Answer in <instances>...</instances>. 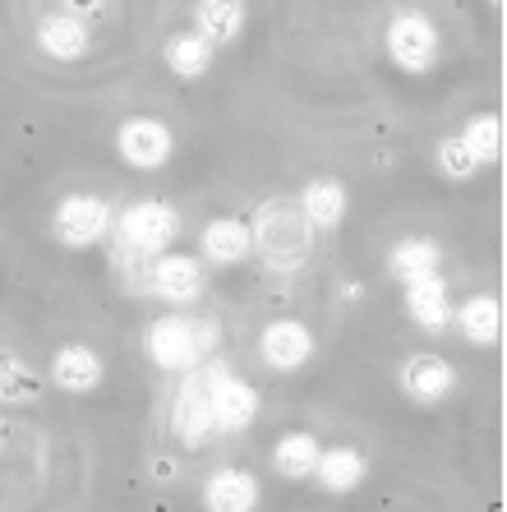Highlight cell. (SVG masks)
<instances>
[{
    "mask_svg": "<svg viewBox=\"0 0 507 512\" xmlns=\"http://www.w3.org/2000/svg\"><path fill=\"white\" fill-rule=\"evenodd\" d=\"M309 222L300 213L295 199H268L259 208V222L249 227V240L259 245V254L268 259V268L277 273H295L309 254Z\"/></svg>",
    "mask_w": 507,
    "mask_h": 512,
    "instance_id": "6da1fadb",
    "label": "cell"
},
{
    "mask_svg": "<svg viewBox=\"0 0 507 512\" xmlns=\"http://www.w3.org/2000/svg\"><path fill=\"white\" fill-rule=\"evenodd\" d=\"M213 342H217V323H189L180 314H166V319H157L148 328V356H153V365H162L171 374L199 370V356L213 351Z\"/></svg>",
    "mask_w": 507,
    "mask_h": 512,
    "instance_id": "7a4b0ae2",
    "label": "cell"
},
{
    "mask_svg": "<svg viewBox=\"0 0 507 512\" xmlns=\"http://www.w3.org/2000/svg\"><path fill=\"white\" fill-rule=\"evenodd\" d=\"M208 379V406H213V429L222 434H236V429H249L254 416H259V393L240 383L236 374L226 370V365H208L203 370Z\"/></svg>",
    "mask_w": 507,
    "mask_h": 512,
    "instance_id": "3957f363",
    "label": "cell"
},
{
    "mask_svg": "<svg viewBox=\"0 0 507 512\" xmlns=\"http://www.w3.org/2000/svg\"><path fill=\"white\" fill-rule=\"evenodd\" d=\"M388 56L397 60L401 70H411V74H425L434 70V60H438V28L429 14L420 10H406L397 14L388 24Z\"/></svg>",
    "mask_w": 507,
    "mask_h": 512,
    "instance_id": "277c9868",
    "label": "cell"
},
{
    "mask_svg": "<svg viewBox=\"0 0 507 512\" xmlns=\"http://www.w3.org/2000/svg\"><path fill=\"white\" fill-rule=\"evenodd\" d=\"M176 231H180V217H176V208L162 199H143V203H134V208H125V217H120V240L139 254L166 250V245L176 240Z\"/></svg>",
    "mask_w": 507,
    "mask_h": 512,
    "instance_id": "5b68a950",
    "label": "cell"
},
{
    "mask_svg": "<svg viewBox=\"0 0 507 512\" xmlns=\"http://www.w3.org/2000/svg\"><path fill=\"white\" fill-rule=\"evenodd\" d=\"M111 227V208L107 199H97V194H70V199L56 203V217H51V231H56L65 245H93L102 240Z\"/></svg>",
    "mask_w": 507,
    "mask_h": 512,
    "instance_id": "8992f818",
    "label": "cell"
},
{
    "mask_svg": "<svg viewBox=\"0 0 507 512\" xmlns=\"http://www.w3.org/2000/svg\"><path fill=\"white\" fill-rule=\"evenodd\" d=\"M116 148H120V157H125L130 167L157 171L166 157H171L176 139H171V130H166L162 120H153V116H130V120H125V125L116 130Z\"/></svg>",
    "mask_w": 507,
    "mask_h": 512,
    "instance_id": "52a82bcc",
    "label": "cell"
},
{
    "mask_svg": "<svg viewBox=\"0 0 507 512\" xmlns=\"http://www.w3.org/2000/svg\"><path fill=\"white\" fill-rule=\"evenodd\" d=\"M259 356H263V365H268V370H277V374H295L309 356H314V337H309L305 323L277 319V323H268V328H263V337H259Z\"/></svg>",
    "mask_w": 507,
    "mask_h": 512,
    "instance_id": "ba28073f",
    "label": "cell"
},
{
    "mask_svg": "<svg viewBox=\"0 0 507 512\" xmlns=\"http://www.w3.org/2000/svg\"><path fill=\"white\" fill-rule=\"evenodd\" d=\"M176 434L189 443V448H199V443L213 434V406H208V379H203V370H189L185 383H180V393H176Z\"/></svg>",
    "mask_w": 507,
    "mask_h": 512,
    "instance_id": "9c48e42d",
    "label": "cell"
},
{
    "mask_svg": "<svg viewBox=\"0 0 507 512\" xmlns=\"http://www.w3.org/2000/svg\"><path fill=\"white\" fill-rule=\"evenodd\" d=\"M406 314H411L425 333H443L452 319V305H448V282L438 273L429 277H415V282H406Z\"/></svg>",
    "mask_w": 507,
    "mask_h": 512,
    "instance_id": "30bf717a",
    "label": "cell"
},
{
    "mask_svg": "<svg viewBox=\"0 0 507 512\" xmlns=\"http://www.w3.org/2000/svg\"><path fill=\"white\" fill-rule=\"evenodd\" d=\"M203 508L208 512H254L259 508V480L236 466H222L208 485H203Z\"/></svg>",
    "mask_w": 507,
    "mask_h": 512,
    "instance_id": "8fae6325",
    "label": "cell"
},
{
    "mask_svg": "<svg viewBox=\"0 0 507 512\" xmlns=\"http://www.w3.org/2000/svg\"><path fill=\"white\" fill-rule=\"evenodd\" d=\"M153 291L171 305H189L203 291V268L189 254H162L153 263Z\"/></svg>",
    "mask_w": 507,
    "mask_h": 512,
    "instance_id": "7c38bea8",
    "label": "cell"
},
{
    "mask_svg": "<svg viewBox=\"0 0 507 512\" xmlns=\"http://www.w3.org/2000/svg\"><path fill=\"white\" fill-rule=\"evenodd\" d=\"M452 383H457V374H452V365L443 356H411L401 365V388L425 406L443 402L452 393Z\"/></svg>",
    "mask_w": 507,
    "mask_h": 512,
    "instance_id": "4fadbf2b",
    "label": "cell"
},
{
    "mask_svg": "<svg viewBox=\"0 0 507 512\" xmlns=\"http://www.w3.org/2000/svg\"><path fill=\"white\" fill-rule=\"evenodd\" d=\"M51 379H56V388H65V393H93L97 383H102V356H97L93 346H60L56 360H51Z\"/></svg>",
    "mask_w": 507,
    "mask_h": 512,
    "instance_id": "5bb4252c",
    "label": "cell"
},
{
    "mask_svg": "<svg viewBox=\"0 0 507 512\" xmlns=\"http://www.w3.org/2000/svg\"><path fill=\"white\" fill-rule=\"evenodd\" d=\"M37 42L51 60H79L88 56V24H79L70 14H47L37 24Z\"/></svg>",
    "mask_w": 507,
    "mask_h": 512,
    "instance_id": "9a60e30c",
    "label": "cell"
},
{
    "mask_svg": "<svg viewBox=\"0 0 507 512\" xmlns=\"http://www.w3.org/2000/svg\"><path fill=\"white\" fill-rule=\"evenodd\" d=\"M452 319H457L461 337L475 346H494L503 337V305L494 296H471Z\"/></svg>",
    "mask_w": 507,
    "mask_h": 512,
    "instance_id": "2e32d148",
    "label": "cell"
},
{
    "mask_svg": "<svg viewBox=\"0 0 507 512\" xmlns=\"http://www.w3.org/2000/svg\"><path fill=\"white\" fill-rule=\"evenodd\" d=\"M295 203H300V213H305L309 227L332 231L337 222H342V213H346V190L337 185V180H309Z\"/></svg>",
    "mask_w": 507,
    "mask_h": 512,
    "instance_id": "e0dca14e",
    "label": "cell"
},
{
    "mask_svg": "<svg viewBox=\"0 0 507 512\" xmlns=\"http://www.w3.org/2000/svg\"><path fill=\"white\" fill-rule=\"evenodd\" d=\"M249 250H254V240H249V227L240 217H217V222L203 227V254L213 263H222V268L249 259Z\"/></svg>",
    "mask_w": 507,
    "mask_h": 512,
    "instance_id": "ac0fdd59",
    "label": "cell"
},
{
    "mask_svg": "<svg viewBox=\"0 0 507 512\" xmlns=\"http://www.w3.org/2000/svg\"><path fill=\"white\" fill-rule=\"evenodd\" d=\"M194 19H199V37L208 47L231 42V37H240V28H245V0H199Z\"/></svg>",
    "mask_w": 507,
    "mask_h": 512,
    "instance_id": "d6986e66",
    "label": "cell"
},
{
    "mask_svg": "<svg viewBox=\"0 0 507 512\" xmlns=\"http://www.w3.org/2000/svg\"><path fill=\"white\" fill-rule=\"evenodd\" d=\"M314 476H319L323 489L346 494V489H355L365 480V457L355 453V448H328V453H319V462H314Z\"/></svg>",
    "mask_w": 507,
    "mask_h": 512,
    "instance_id": "ffe728a7",
    "label": "cell"
},
{
    "mask_svg": "<svg viewBox=\"0 0 507 512\" xmlns=\"http://www.w3.org/2000/svg\"><path fill=\"white\" fill-rule=\"evenodd\" d=\"M319 453L323 448L314 434H286V439H277V448H272V466H277V476H286V480H305V476H314Z\"/></svg>",
    "mask_w": 507,
    "mask_h": 512,
    "instance_id": "44dd1931",
    "label": "cell"
},
{
    "mask_svg": "<svg viewBox=\"0 0 507 512\" xmlns=\"http://www.w3.org/2000/svg\"><path fill=\"white\" fill-rule=\"evenodd\" d=\"M438 245L434 240H425V236H411V240H401L397 250H392V259H388V268L401 277V282H415V277H429V273H438Z\"/></svg>",
    "mask_w": 507,
    "mask_h": 512,
    "instance_id": "7402d4cb",
    "label": "cell"
},
{
    "mask_svg": "<svg viewBox=\"0 0 507 512\" xmlns=\"http://www.w3.org/2000/svg\"><path fill=\"white\" fill-rule=\"evenodd\" d=\"M213 65V47L199 33H176L166 42V70H176L180 79H199Z\"/></svg>",
    "mask_w": 507,
    "mask_h": 512,
    "instance_id": "603a6c76",
    "label": "cell"
},
{
    "mask_svg": "<svg viewBox=\"0 0 507 512\" xmlns=\"http://www.w3.org/2000/svg\"><path fill=\"white\" fill-rule=\"evenodd\" d=\"M37 397V379L24 360L0 346V402H33Z\"/></svg>",
    "mask_w": 507,
    "mask_h": 512,
    "instance_id": "cb8c5ba5",
    "label": "cell"
},
{
    "mask_svg": "<svg viewBox=\"0 0 507 512\" xmlns=\"http://www.w3.org/2000/svg\"><path fill=\"white\" fill-rule=\"evenodd\" d=\"M461 143L475 153V162H498L503 157V120L498 116H475L471 125H466V134H461Z\"/></svg>",
    "mask_w": 507,
    "mask_h": 512,
    "instance_id": "d4e9b609",
    "label": "cell"
},
{
    "mask_svg": "<svg viewBox=\"0 0 507 512\" xmlns=\"http://www.w3.org/2000/svg\"><path fill=\"white\" fill-rule=\"evenodd\" d=\"M438 171L448 180H471L480 171V162H475V153L461 139H443L438 143Z\"/></svg>",
    "mask_w": 507,
    "mask_h": 512,
    "instance_id": "484cf974",
    "label": "cell"
},
{
    "mask_svg": "<svg viewBox=\"0 0 507 512\" xmlns=\"http://www.w3.org/2000/svg\"><path fill=\"white\" fill-rule=\"evenodd\" d=\"M111 5H116V0H65V14L83 24V19H102Z\"/></svg>",
    "mask_w": 507,
    "mask_h": 512,
    "instance_id": "4316f807",
    "label": "cell"
}]
</instances>
